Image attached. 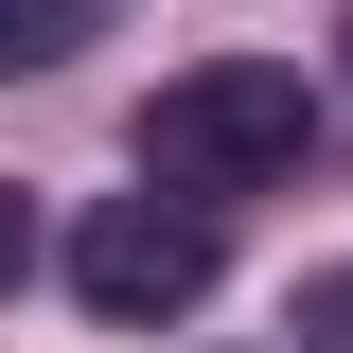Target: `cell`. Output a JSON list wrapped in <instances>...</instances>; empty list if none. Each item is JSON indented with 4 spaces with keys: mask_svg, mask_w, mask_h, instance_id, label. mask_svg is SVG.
Listing matches in <instances>:
<instances>
[{
    "mask_svg": "<svg viewBox=\"0 0 353 353\" xmlns=\"http://www.w3.org/2000/svg\"><path fill=\"white\" fill-rule=\"evenodd\" d=\"M301 159H318V88L283 53H194L141 106V176H176V194H265V176H301Z\"/></svg>",
    "mask_w": 353,
    "mask_h": 353,
    "instance_id": "1",
    "label": "cell"
},
{
    "mask_svg": "<svg viewBox=\"0 0 353 353\" xmlns=\"http://www.w3.org/2000/svg\"><path fill=\"white\" fill-rule=\"evenodd\" d=\"M230 194H176V176H141V194H106V212L71 230V301L88 318H124V336H159V318L212 301V265H230Z\"/></svg>",
    "mask_w": 353,
    "mask_h": 353,
    "instance_id": "2",
    "label": "cell"
},
{
    "mask_svg": "<svg viewBox=\"0 0 353 353\" xmlns=\"http://www.w3.org/2000/svg\"><path fill=\"white\" fill-rule=\"evenodd\" d=\"M88 36H106V0H0V88L53 71V53H88Z\"/></svg>",
    "mask_w": 353,
    "mask_h": 353,
    "instance_id": "3",
    "label": "cell"
},
{
    "mask_svg": "<svg viewBox=\"0 0 353 353\" xmlns=\"http://www.w3.org/2000/svg\"><path fill=\"white\" fill-rule=\"evenodd\" d=\"M283 336H301V353H353V265H318L301 301H283Z\"/></svg>",
    "mask_w": 353,
    "mask_h": 353,
    "instance_id": "4",
    "label": "cell"
},
{
    "mask_svg": "<svg viewBox=\"0 0 353 353\" xmlns=\"http://www.w3.org/2000/svg\"><path fill=\"white\" fill-rule=\"evenodd\" d=\"M18 265H36V212H18V176H0V283H18Z\"/></svg>",
    "mask_w": 353,
    "mask_h": 353,
    "instance_id": "5",
    "label": "cell"
}]
</instances>
